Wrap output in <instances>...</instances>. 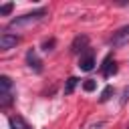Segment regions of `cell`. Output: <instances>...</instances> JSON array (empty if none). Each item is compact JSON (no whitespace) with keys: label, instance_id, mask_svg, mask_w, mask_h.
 Segmentation results:
<instances>
[{"label":"cell","instance_id":"5b68a950","mask_svg":"<svg viewBox=\"0 0 129 129\" xmlns=\"http://www.w3.org/2000/svg\"><path fill=\"white\" fill-rule=\"evenodd\" d=\"M18 36L16 34H10V32H4L2 36H0V48L2 50H8V48H12V46H16L18 44Z\"/></svg>","mask_w":129,"mask_h":129},{"label":"cell","instance_id":"9a60e30c","mask_svg":"<svg viewBox=\"0 0 129 129\" xmlns=\"http://www.w3.org/2000/svg\"><path fill=\"white\" fill-rule=\"evenodd\" d=\"M42 46H44V50H50V46H54V40L50 38V40H46V42H44Z\"/></svg>","mask_w":129,"mask_h":129},{"label":"cell","instance_id":"8992f818","mask_svg":"<svg viewBox=\"0 0 129 129\" xmlns=\"http://www.w3.org/2000/svg\"><path fill=\"white\" fill-rule=\"evenodd\" d=\"M26 62H28V67H30L34 73H40V71H42V62H40V58L36 56V50H34V48H30V50L26 52Z\"/></svg>","mask_w":129,"mask_h":129},{"label":"cell","instance_id":"6da1fadb","mask_svg":"<svg viewBox=\"0 0 129 129\" xmlns=\"http://www.w3.org/2000/svg\"><path fill=\"white\" fill-rule=\"evenodd\" d=\"M46 16V10L44 8H38L34 12H28V14H22V16H16L8 22V30H14V28H22V26H28V24H36L38 20H42Z\"/></svg>","mask_w":129,"mask_h":129},{"label":"cell","instance_id":"9c48e42d","mask_svg":"<svg viewBox=\"0 0 129 129\" xmlns=\"http://www.w3.org/2000/svg\"><path fill=\"white\" fill-rule=\"evenodd\" d=\"M77 83H79V79H77V77H71V79L67 81V85H64V95H71V93L75 91Z\"/></svg>","mask_w":129,"mask_h":129},{"label":"cell","instance_id":"8fae6325","mask_svg":"<svg viewBox=\"0 0 129 129\" xmlns=\"http://www.w3.org/2000/svg\"><path fill=\"white\" fill-rule=\"evenodd\" d=\"M12 103V93H0V107L6 109Z\"/></svg>","mask_w":129,"mask_h":129},{"label":"cell","instance_id":"7c38bea8","mask_svg":"<svg viewBox=\"0 0 129 129\" xmlns=\"http://www.w3.org/2000/svg\"><path fill=\"white\" fill-rule=\"evenodd\" d=\"M111 95H113V87H105V89H103V93H101V97H99V101H101V103H105V101H109V99H111Z\"/></svg>","mask_w":129,"mask_h":129},{"label":"cell","instance_id":"e0dca14e","mask_svg":"<svg viewBox=\"0 0 129 129\" xmlns=\"http://www.w3.org/2000/svg\"><path fill=\"white\" fill-rule=\"evenodd\" d=\"M28 129H30V127H28Z\"/></svg>","mask_w":129,"mask_h":129},{"label":"cell","instance_id":"3957f363","mask_svg":"<svg viewBox=\"0 0 129 129\" xmlns=\"http://www.w3.org/2000/svg\"><path fill=\"white\" fill-rule=\"evenodd\" d=\"M79 69H81V71H93V69H95V54H93L91 48L81 54V58H79Z\"/></svg>","mask_w":129,"mask_h":129},{"label":"cell","instance_id":"52a82bcc","mask_svg":"<svg viewBox=\"0 0 129 129\" xmlns=\"http://www.w3.org/2000/svg\"><path fill=\"white\" fill-rule=\"evenodd\" d=\"M101 73H103V77H111V75L117 73V62H115L113 56H107V58L103 60V64H101Z\"/></svg>","mask_w":129,"mask_h":129},{"label":"cell","instance_id":"7a4b0ae2","mask_svg":"<svg viewBox=\"0 0 129 129\" xmlns=\"http://www.w3.org/2000/svg\"><path fill=\"white\" fill-rule=\"evenodd\" d=\"M109 44H111V46H115V48L129 44V26H123V28H119L117 32H113V36H111Z\"/></svg>","mask_w":129,"mask_h":129},{"label":"cell","instance_id":"277c9868","mask_svg":"<svg viewBox=\"0 0 129 129\" xmlns=\"http://www.w3.org/2000/svg\"><path fill=\"white\" fill-rule=\"evenodd\" d=\"M71 50L73 52H87L89 50V38L85 36V34H81V36H77L75 40H73V44H71Z\"/></svg>","mask_w":129,"mask_h":129},{"label":"cell","instance_id":"30bf717a","mask_svg":"<svg viewBox=\"0 0 129 129\" xmlns=\"http://www.w3.org/2000/svg\"><path fill=\"white\" fill-rule=\"evenodd\" d=\"M8 123H10V127H12V129H28V127L22 123V119H20V117H10V119H8Z\"/></svg>","mask_w":129,"mask_h":129},{"label":"cell","instance_id":"2e32d148","mask_svg":"<svg viewBox=\"0 0 129 129\" xmlns=\"http://www.w3.org/2000/svg\"><path fill=\"white\" fill-rule=\"evenodd\" d=\"M127 101H129V87L123 91V99H121V103H127Z\"/></svg>","mask_w":129,"mask_h":129},{"label":"cell","instance_id":"ba28073f","mask_svg":"<svg viewBox=\"0 0 129 129\" xmlns=\"http://www.w3.org/2000/svg\"><path fill=\"white\" fill-rule=\"evenodd\" d=\"M10 89H12V81L6 75H2L0 77V93H10Z\"/></svg>","mask_w":129,"mask_h":129},{"label":"cell","instance_id":"4fadbf2b","mask_svg":"<svg viewBox=\"0 0 129 129\" xmlns=\"http://www.w3.org/2000/svg\"><path fill=\"white\" fill-rule=\"evenodd\" d=\"M12 8H14V4H12V2H6V4L0 6V14H2V16H8V14L12 12Z\"/></svg>","mask_w":129,"mask_h":129},{"label":"cell","instance_id":"5bb4252c","mask_svg":"<svg viewBox=\"0 0 129 129\" xmlns=\"http://www.w3.org/2000/svg\"><path fill=\"white\" fill-rule=\"evenodd\" d=\"M95 87H97V83H95L93 79H87V81L83 83V89H85L87 93H91V91H95Z\"/></svg>","mask_w":129,"mask_h":129}]
</instances>
